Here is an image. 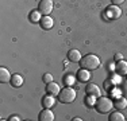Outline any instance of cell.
I'll list each match as a JSON object with an SVG mask.
<instances>
[{
	"instance_id": "2e32d148",
	"label": "cell",
	"mask_w": 127,
	"mask_h": 121,
	"mask_svg": "<svg viewBox=\"0 0 127 121\" xmlns=\"http://www.w3.org/2000/svg\"><path fill=\"white\" fill-rule=\"evenodd\" d=\"M114 106L116 109H119V110H122V109H126L127 108V98L126 97H118L116 100H115L114 102Z\"/></svg>"
},
{
	"instance_id": "7a4b0ae2",
	"label": "cell",
	"mask_w": 127,
	"mask_h": 121,
	"mask_svg": "<svg viewBox=\"0 0 127 121\" xmlns=\"http://www.w3.org/2000/svg\"><path fill=\"white\" fill-rule=\"evenodd\" d=\"M112 108H114V102H112V100L108 98V97H101L100 96L95 102V109L101 114L108 113Z\"/></svg>"
},
{
	"instance_id": "7402d4cb",
	"label": "cell",
	"mask_w": 127,
	"mask_h": 121,
	"mask_svg": "<svg viewBox=\"0 0 127 121\" xmlns=\"http://www.w3.org/2000/svg\"><path fill=\"white\" fill-rule=\"evenodd\" d=\"M111 3L115 5H119V4H122V3H125V0H111Z\"/></svg>"
},
{
	"instance_id": "8992f818",
	"label": "cell",
	"mask_w": 127,
	"mask_h": 121,
	"mask_svg": "<svg viewBox=\"0 0 127 121\" xmlns=\"http://www.w3.org/2000/svg\"><path fill=\"white\" fill-rule=\"evenodd\" d=\"M85 94L92 96V97H95V98H99V97L101 96V90L96 83H88L85 86Z\"/></svg>"
},
{
	"instance_id": "ba28073f",
	"label": "cell",
	"mask_w": 127,
	"mask_h": 121,
	"mask_svg": "<svg viewBox=\"0 0 127 121\" xmlns=\"http://www.w3.org/2000/svg\"><path fill=\"white\" fill-rule=\"evenodd\" d=\"M38 120L39 121H53L54 120V113L51 112V109H46V108H45L43 110L39 112Z\"/></svg>"
},
{
	"instance_id": "cb8c5ba5",
	"label": "cell",
	"mask_w": 127,
	"mask_h": 121,
	"mask_svg": "<svg viewBox=\"0 0 127 121\" xmlns=\"http://www.w3.org/2000/svg\"><path fill=\"white\" fill-rule=\"evenodd\" d=\"M126 78H127V75H126Z\"/></svg>"
},
{
	"instance_id": "277c9868",
	"label": "cell",
	"mask_w": 127,
	"mask_h": 121,
	"mask_svg": "<svg viewBox=\"0 0 127 121\" xmlns=\"http://www.w3.org/2000/svg\"><path fill=\"white\" fill-rule=\"evenodd\" d=\"M120 15H122V10H120L118 5H115V4L107 7L105 11H104V18L107 20H115V19H118Z\"/></svg>"
},
{
	"instance_id": "3957f363",
	"label": "cell",
	"mask_w": 127,
	"mask_h": 121,
	"mask_svg": "<svg viewBox=\"0 0 127 121\" xmlns=\"http://www.w3.org/2000/svg\"><path fill=\"white\" fill-rule=\"evenodd\" d=\"M58 100L62 102V104H70L76 100V90L73 89L72 86H66L61 89L58 94Z\"/></svg>"
},
{
	"instance_id": "52a82bcc",
	"label": "cell",
	"mask_w": 127,
	"mask_h": 121,
	"mask_svg": "<svg viewBox=\"0 0 127 121\" xmlns=\"http://www.w3.org/2000/svg\"><path fill=\"white\" fill-rule=\"evenodd\" d=\"M60 92H61V86H60L57 82L51 81V82L46 83V93H47V94H51L54 97H58Z\"/></svg>"
},
{
	"instance_id": "4fadbf2b",
	"label": "cell",
	"mask_w": 127,
	"mask_h": 121,
	"mask_svg": "<svg viewBox=\"0 0 127 121\" xmlns=\"http://www.w3.org/2000/svg\"><path fill=\"white\" fill-rule=\"evenodd\" d=\"M11 77H12V74L8 71V69L0 67V82L1 83H8L11 81Z\"/></svg>"
},
{
	"instance_id": "5b68a950",
	"label": "cell",
	"mask_w": 127,
	"mask_h": 121,
	"mask_svg": "<svg viewBox=\"0 0 127 121\" xmlns=\"http://www.w3.org/2000/svg\"><path fill=\"white\" fill-rule=\"evenodd\" d=\"M53 0H41L38 4V10L41 11V14L43 15V16H46V15H50L51 11H53Z\"/></svg>"
},
{
	"instance_id": "603a6c76",
	"label": "cell",
	"mask_w": 127,
	"mask_h": 121,
	"mask_svg": "<svg viewBox=\"0 0 127 121\" xmlns=\"http://www.w3.org/2000/svg\"><path fill=\"white\" fill-rule=\"evenodd\" d=\"M8 120H10V121H18V120H20V117L16 116V114H14V116H11Z\"/></svg>"
},
{
	"instance_id": "9c48e42d",
	"label": "cell",
	"mask_w": 127,
	"mask_h": 121,
	"mask_svg": "<svg viewBox=\"0 0 127 121\" xmlns=\"http://www.w3.org/2000/svg\"><path fill=\"white\" fill-rule=\"evenodd\" d=\"M39 24H41V28H43V30H46V31H47V30H51V27L54 26V20H53V18H51V16L46 15V16H42Z\"/></svg>"
},
{
	"instance_id": "ffe728a7",
	"label": "cell",
	"mask_w": 127,
	"mask_h": 121,
	"mask_svg": "<svg viewBox=\"0 0 127 121\" xmlns=\"http://www.w3.org/2000/svg\"><path fill=\"white\" fill-rule=\"evenodd\" d=\"M42 81H43L45 83H49L53 81V75H51L50 73H46V74H43V77H42Z\"/></svg>"
},
{
	"instance_id": "d6986e66",
	"label": "cell",
	"mask_w": 127,
	"mask_h": 121,
	"mask_svg": "<svg viewBox=\"0 0 127 121\" xmlns=\"http://www.w3.org/2000/svg\"><path fill=\"white\" fill-rule=\"evenodd\" d=\"M64 81H65L66 86H73L74 82H76V78H74L73 75L69 74V75H66V77H65V80H64Z\"/></svg>"
},
{
	"instance_id": "7c38bea8",
	"label": "cell",
	"mask_w": 127,
	"mask_h": 121,
	"mask_svg": "<svg viewBox=\"0 0 127 121\" xmlns=\"http://www.w3.org/2000/svg\"><path fill=\"white\" fill-rule=\"evenodd\" d=\"M54 104H56V98H54V96H51V94H46L43 98H42V106L46 108V109L53 108Z\"/></svg>"
},
{
	"instance_id": "6da1fadb",
	"label": "cell",
	"mask_w": 127,
	"mask_h": 121,
	"mask_svg": "<svg viewBox=\"0 0 127 121\" xmlns=\"http://www.w3.org/2000/svg\"><path fill=\"white\" fill-rule=\"evenodd\" d=\"M78 63H80V66L83 69L96 70V69H99V66H100V58H99L97 55H95V54H87V55H84L83 58H81V60Z\"/></svg>"
},
{
	"instance_id": "e0dca14e",
	"label": "cell",
	"mask_w": 127,
	"mask_h": 121,
	"mask_svg": "<svg viewBox=\"0 0 127 121\" xmlns=\"http://www.w3.org/2000/svg\"><path fill=\"white\" fill-rule=\"evenodd\" d=\"M41 11L39 10H34V11H31L29 14V20L30 22H32V23H39L41 22V19H42V16H41Z\"/></svg>"
},
{
	"instance_id": "9a60e30c",
	"label": "cell",
	"mask_w": 127,
	"mask_h": 121,
	"mask_svg": "<svg viewBox=\"0 0 127 121\" xmlns=\"http://www.w3.org/2000/svg\"><path fill=\"white\" fill-rule=\"evenodd\" d=\"M10 83H11V86H12V87L18 89V87H20L23 85V77L20 74H12Z\"/></svg>"
},
{
	"instance_id": "44dd1931",
	"label": "cell",
	"mask_w": 127,
	"mask_h": 121,
	"mask_svg": "<svg viewBox=\"0 0 127 121\" xmlns=\"http://www.w3.org/2000/svg\"><path fill=\"white\" fill-rule=\"evenodd\" d=\"M114 59H115V62H118V60H122V59H123V54H115Z\"/></svg>"
},
{
	"instance_id": "ac0fdd59",
	"label": "cell",
	"mask_w": 127,
	"mask_h": 121,
	"mask_svg": "<svg viewBox=\"0 0 127 121\" xmlns=\"http://www.w3.org/2000/svg\"><path fill=\"white\" fill-rule=\"evenodd\" d=\"M110 121H125L126 117L123 116L120 112H114V113L110 114V119H108Z\"/></svg>"
},
{
	"instance_id": "30bf717a",
	"label": "cell",
	"mask_w": 127,
	"mask_h": 121,
	"mask_svg": "<svg viewBox=\"0 0 127 121\" xmlns=\"http://www.w3.org/2000/svg\"><path fill=\"white\" fill-rule=\"evenodd\" d=\"M115 71L118 75H127V62L126 60H118L115 65Z\"/></svg>"
},
{
	"instance_id": "5bb4252c",
	"label": "cell",
	"mask_w": 127,
	"mask_h": 121,
	"mask_svg": "<svg viewBox=\"0 0 127 121\" xmlns=\"http://www.w3.org/2000/svg\"><path fill=\"white\" fill-rule=\"evenodd\" d=\"M81 58H83V55H81V53L76 48H72V50H69L68 53V59L70 60V62H80Z\"/></svg>"
},
{
	"instance_id": "8fae6325",
	"label": "cell",
	"mask_w": 127,
	"mask_h": 121,
	"mask_svg": "<svg viewBox=\"0 0 127 121\" xmlns=\"http://www.w3.org/2000/svg\"><path fill=\"white\" fill-rule=\"evenodd\" d=\"M77 80L80 81V82H88V81L91 80V73L88 69H83L81 67L80 70L77 71Z\"/></svg>"
}]
</instances>
